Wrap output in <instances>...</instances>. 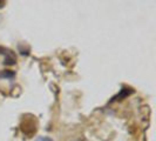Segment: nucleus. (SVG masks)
Here are the masks:
<instances>
[{
	"mask_svg": "<svg viewBox=\"0 0 156 141\" xmlns=\"http://www.w3.org/2000/svg\"><path fill=\"white\" fill-rule=\"evenodd\" d=\"M38 141H53L51 138H48V136H44V138H40Z\"/></svg>",
	"mask_w": 156,
	"mask_h": 141,
	"instance_id": "20e7f679",
	"label": "nucleus"
},
{
	"mask_svg": "<svg viewBox=\"0 0 156 141\" xmlns=\"http://www.w3.org/2000/svg\"><path fill=\"white\" fill-rule=\"evenodd\" d=\"M127 89H128V88H123L121 93L117 94L116 96H114V98H113V101L119 100V99H122V98H125V96H127V95H129L130 93H133V91H132V89H130V91H127Z\"/></svg>",
	"mask_w": 156,
	"mask_h": 141,
	"instance_id": "f03ea898",
	"label": "nucleus"
},
{
	"mask_svg": "<svg viewBox=\"0 0 156 141\" xmlns=\"http://www.w3.org/2000/svg\"><path fill=\"white\" fill-rule=\"evenodd\" d=\"M14 72H11V70H2L0 73V78L2 79H13L14 78Z\"/></svg>",
	"mask_w": 156,
	"mask_h": 141,
	"instance_id": "7ed1b4c3",
	"label": "nucleus"
},
{
	"mask_svg": "<svg viewBox=\"0 0 156 141\" xmlns=\"http://www.w3.org/2000/svg\"><path fill=\"white\" fill-rule=\"evenodd\" d=\"M0 54H4L5 55V61L4 63L6 65H14L16 63V55L12 51H9L7 48H4V47L0 46Z\"/></svg>",
	"mask_w": 156,
	"mask_h": 141,
	"instance_id": "f257e3e1",
	"label": "nucleus"
}]
</instances>
